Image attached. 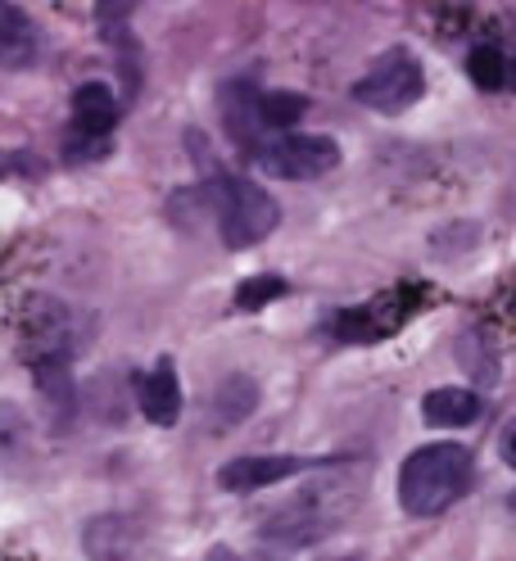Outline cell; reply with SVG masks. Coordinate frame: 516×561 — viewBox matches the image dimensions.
I'll return each mask as SVG.
<instances>
[{
    "mask_svg": "<svg viewBox=\"0 0 516 561\" xmlns=\"http://www.w3.org/2000/svg\"><path fill=\"white\" fill-rule=\"evenodd\" d=\"M290 286L282 276H272V272H259V276H245L240 280V290H236V308L240 312H259V308H267L272 299H282Z\"/></svg>",
    "mask_w": 516,
    "mask_h": 561,
    "instance_id": "d6986e66",
    "label": "cell"
},
{
    "mask_svg": "<svg viewBox=\"0 0 516 561\" xmlns=\"http://www.w3.org/2000/svg\"><path fill=\"white\" fill-rule=\"evenodd\" d=\"M426 95V73L412 50H386L371 64V73L354 87V100L376 114H403Z\"/></svg>",
    "mask_w": 516,
    "mask_h": 561,
    "instance_id": "8992f818",
    "label": "cell"
},
{
    "mask_svg": "<svg viewBox=\"0 0 516 561\" xmlns=\"http://www.w3.org/2000/svg\"><path fill=\"white\" fill-rule=\"evenodd\" d=\"M32 380H37V394L50 412V426L64 431L73 426V412H78V385H73V371L68 363H37L32 367Z\"/></svg>",
    "mask_w": 516,
    "mask_h": 561,
    "instance_id": "30bf717a",
    "label": "cell"
},
{
    "mask_svg": "<svg viewBox=\"0 0 516 561\" xmlns=\"http://www.w3.org/2000/svg\"><path fill=\"white\" fill-rule=\"evenodd\" d=\"M259 408V380L254 376H227L218 390L209 394V412H214V421L218 426H240L250 412Z\"/></svg>",
    "mask_w": 516,
    "mask_h": 561,
    "instance_id": "9a60e30c",
    "label": "cell"
},
{
    "mask_svg": "<svg viewBox=\"0 0 516 561\" xmlns=\"http://www.w3.org/2000/svg\"><path fill=\"white\" fill-rule=\"evenodd\" d=\"M19 335H23V358L37 363H73V354L82 348L87 322L73 312V304H59L50 295H32L23 304L19 318Z\"/></svg>",
    "mask_w": 516,
    "mask_h": 561,
    "instance_id": "277c9868",
    "label": "cell"
},
{
    "mask_svg": "<svg viewBox=\"0 0 516 561\" xmlns=\"http://www.w3.org/2000/svg\"><path fill=\"white\" fill-rule=\"evenodd\" d=\"M64 154H68V159H78V163H87V159H105V154H110V136L68 131V140H64Z\"/></svg>",
    "mask_w": 516,
    "mask_h": 561,
    "instance_id": "ffe728a7",
    "label": "cell"
},
{
    "mask_svg": "<svg viewBox=\"0 0 516 561\" xmlns=\"http://www.w3.org/2000/svg\"><path fill=\"white\" fill-rule=\"evenodd\" d=\"M136 399H141V412L154 421V426H177L182 385H177V367H172V358H159L154 371H146L141 380H136Z\"/></svg>",
    "mask_w": 516,
    "mask_h": 561,
    "instance_id": "9c48e42d",
    "label": "cell"
},
{
    "mask_svg": "<svg viewBox=\"0 0 516 561\" xmlns=\"http://www.w3.org/2000/svg\"><path fill=\"white\" fill-rule=\"evenodd\" d=\"M308 462L303 458H231L222 471H218V484L227 494H254V489H267V484H282L290 476H299Z\"/></svg>",
    "mask_w": 516,
    "mask_h": 561,
    "instance_id": "ba28073f",
    "label": "cell"
},
{
    "mask_svg": "<svg viewBox=\"0 0 516 561\" xmlns=\"http://www.w3.org/2000/svg\"><path fill=\"white\" fill-rule=\"evenodd\" d=\"M204 191H209V214L218 218L227 250H250V244L267 240L282 222V204L245 178H218Z\"/></svg>",
    "mask_w": 516,
    "mask_h": 561,
    "instance_id": "3957f363",
    "label": "cell"
},
{
    "mask_svg": "<svg viewBox=\"0 0 516 561\" xmlns=\"http://www.w3.org/2000/svg\"><path fill=\"white\" fill-rule=\"evenodd\" d=\"M467 73H471V82H475L480 91H503V82H507V59H503V50H494V46H475V50L467 55Z\"/></svg>",
    "mask_w": 516,
    "mask_h": 561,
    "instance_id": "ac0fdd59",
    "label": "cell"
},
{
    "mask_svg": "<svg viewBox=\"0 0 516 561\" xmlns=\"http://www.w3.org/2000/svg\"><path fill=\"white\" fill-rule=\"evenodd\" d=\"M118 123V100L105 82H82L73 91V131L87 136H110Z\"/></svg>",
    "mask_w": 516,
    "mask_h": 561,
    "instance_id": "4fadbf2b",
    "label": "cell"
},
{
    "mask_svg": "<svg viewBox=\"0 0 516 561\" xmlns=\"http://www.w3.org/2000/svg\"><path fill=\"white\" fill-rule=\"evenodd\" d=\"M408 308L412 304H394V299H371V304H358V308H344L335 312V335L344 344H376V340H386L403 327L408 318Z\"/></svg>",
    "mask_w": 516,
    "mask_h": 561,
    "instance_id": "52a82bcc",
    "label": "cell"
},
{
    "mask_svg": "<svg viewBox=\"0 0 516 561\" xmlns=\"http://www.w3.org/2000/svg\"><path fill=\"white\" fill-rule=\"evenodd\" d=\"M422 416L435 431H462L480 416V399L471 390H458V385H444V390H431L422 399Z\"/></svg>",
    "mask_w": 516,
    "mask_h": 561,
    "instance_id": "5bb4252c",
    "label": "cell"
},
{
    "mask_svg": "<svg viewBox=\"0 0 516 561\" xmlns=\"http://www.w3.org/2000/svg\"><path fill=\"white\" fill-rule=\"evenodd\" d=\"M363 503L358 476H322L313 484L295 489V494L263 520V543L272 548H308L335 535Z\"/></svg>",
    "mask_w": 516,
    "mask_h": 561,
    "instance_id": "6da1fadb",
    "label": "cell"
},
{
    "mask_svg": "<svg viewBox=\"0 0 516 561\" xmlns=\"http://www.w3.org/2000/svg\"><path fill=\"white\" fill-rule=\"evenodd\" d=\"M308 110V100L295 95V91H267L259 95V123L263 131H290Z\"/></svg>",
    "mask_w": 516,
    "mask_h": 561,
    "instance_id": "e0dca14e",
    "label": "cell"
},
{
    "mask_svg": "<svg viewBox=\"0 0 516 561\" xmlns=\"http://www.w3.org/2000/svg\"><path fill=\"white\" fill-rule=\"evenodd\" d=\"M87 552L95 561H123L131 552V530L123 516H95L87 525Z\"/></svg>",
    "mask_w": 516,
    "mask_h": 561,
    "instance_id": "2e32d148",
    "label": "cell"
},
{
    "mask_svg": "<svg viewBox=\"0 0 516 561\" xmlns=\"http://www.w3.org/2000/svg\"><path fill=\"white\" fill-rule=\"evenodd\" d=\"M471 448L462 444H426L399 471V507L408 516H439L471 489Z\"/></svg>",
    "mask_w": 516,
    "mask_h": 561,
    "instance_id": "7a4b0ae2",
    "label": "cell"
},
{
    "mask_svg": "<svg viewBox=\"0 0 516 561\" xmlns=\"http://www.w3.org/2000/svg\"><path fill=\"white\" fill-rule=\"evenodd\" d=\"M498 448H503V462L516 471V421H507V426H503V439H498Z\"/></svg>",
    "mask_w": 516,
    "mask_h": 561,
    "instance_id": "44dd1931",
    "label": "cell"
},
{
    "mask_svg": "<svg viewBox=\"0 0 516 561\" xmlns=\"http://www.w3.org/2000/svg\"><path fill=\"white\" fill-rule=\"evenodd\" d=\"M259 95L250 82H227L222 91V118H227V131L240 140L245 150H259V136H263V123H259Z\"/></svg>",
    "mask_w": 516,
    "mask_h": 561,
    "instance_id": "8fae6325",
    "label": "cell"
},
{
    "mask_svg": "<svg viewBox=\"0 0 516 561\" xmlns=\"http://www.w3.org/2000/svg\"><path fill=\"white\" fill-rule=\"evenodd\" d=\"M37 27L19 5H0V68H27L37 64Z\"/></svg>",
    "mask_w": 516,
    "mask_h": 561,
    "instance_id": "7c38bea8",
    "label": "cell"
},
{
    "mask_svg": "<svg viewBox=\"0 0 516 561\" xmlns=\"http://www.w3.org/2000/svg\"><path fill=\"white\" fill-rule=\"evenodd\" d=\"M254 163L267 172V178L313 182V178H326L331 168H340V146L318 131H286L277 140H263L254 150Z\"/></svg>",
    "mask_w": 516,
    "mask_h": 561,
    "instance_id": "5b68a950",
    "label": "cell"
}]
</instances>
